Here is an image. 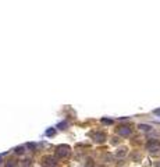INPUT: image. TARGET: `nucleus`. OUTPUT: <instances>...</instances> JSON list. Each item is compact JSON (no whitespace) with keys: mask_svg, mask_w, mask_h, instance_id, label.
<instances>
[{"mask_svg":"<svg viewBox=\"0 0 160 167\" xmlns=\"http://www.w3.org/2000/svg\"><path fill=\"white\" fill-rule=\"evenodd\" d=\"M55 134V130H49L48 132H46V135H53Z\"/></svg>","mask_w":160,"mask_h":167,"instance_id":"obj_11","label":"nucleus"},{"mask_svg":"<svg viewBox=\"0 0 160 167\" xmlns=\"http://www.w3.org/2000/svg\"><path fill=\"white\" fill-rule=\"evenodd\" d=\"M24 146H20V148L15 149V153H18V155H21V153H24Z\"/></svg>","mask_w":160,"mask_h":167,"instance_id":"obj_9","label":"nucleus"},{"mask_svg":"<svg viewBox=\"0 0 160 167\" xmlns=\"http://www.w3.org/2000/svg\"><path fill=\"white\" fill-rule=\"evenodd\" d=\"M154 113H156V114H159V116H160V109H159V110H156V112H154Z\"/></svg>","mask_w":160,"mask_h":167,"instance_id":"obj_12","label":"nucleus"},{"mask_svg":"<svg viewBox=\"0 0 160 167\" xmlns=\"http://www.w3.org/2000/svg\"><path fill=\"white\" fill-rule=\"evenodd\" d=\"M2 159H3V156H2V155H0V161H2Z\"/></svg>","mask_w":160,"mask_h":167,"instance_id":"obj_13","label":"nucleus"},{"mask_svg":"<svg viewBox=\"0 0 160 167\" xmlns=\"http://www.w3.org/2000/svg\"><path fill=\"white\" fill-rule=\"evenodd\" d=\"M139 130L149 131V130H150V125H146V124H139Z\"/></svg>","mask_w":160,"mask_h":167,"instance_id":"obj_8","label":"nucleus"},{"mask_svg":"<svg viewBox=\"0 0 160 167\" xmlns=\"http://www.w3.org/2000/svg\"><path fill=\"white\" fill-rule=\"evenodd\" d=\"M116 155H117V158H123V156H125L127 155V148H121L120 150H117Z\"/></svg>","mask_w":160,"mask_h":167,"instance_id":"obj_6","label":"nucleus"},{"mask_svg":"<svg viewBox=\"0 0 160 167\" xmlns=\"http://www.w3.org/2000/svg\"><path fill=\"white\" fill-rule=\"evenodd\" d=\"M93 138L96 142H103L106 139V134L105 132H95L93 134Z\"/></svg>","mask_w":160,"mask_h":167,"instance_id":"obj_5","label":"nucleus"},{"mask_svg":"<svg viewBox=\"0 0 160 167\" xmlns=\"http://www.w3.org/2000/svg\"><path fill=\"white\" fill-rule=\"evenodd\" d=\"M146 149L150 153H159L160 152V142L159 141H149L146 143Z\"/></svg>","mask_w":160,"mask_h":167,"instance_id":"obj_2","label":"nucleus"},{"mask_svg":"<svg viewBox=\"0 0 160 167\" xmlns=\"http://www.w3.org/2000/svg\"><path fill=\"white\" fill-rule=\"evenodd\" d=\"M18 166V163H17V160H7L6 161V167H17Z\"/></svg>","mask_w":160,"mask_h":167,"instance_id":"obj_7","label":"nucleus"},{"mask_svg":"<svg viewBox=\"0 0 160 167\" xmlns=\"http://www.w3.org/2000/svg\"><path fill=\"white\" fill-rule=\"evenodd\" d=\"M42 166L43 167H57V161H56L55 158H51V156H45L42 159Z\"/></svg>","mask_w":160,"mask_h":167,"instance_id":"obj_3","label":"nucleus"},{"mask_svg":"<svg viewBox=\"0 0 160 167\" xmlns=\"http://www.w3.org/2000/svg\"><path fill=\"white\" fill-rule=\"evenodd\" d=\"M102 121H103V123H105V124H112V123H113V121H112V120H106V119H103V120H102Z\"/></svg>","mask_w":160,"mask_h":167,"instance_id":"obj_10","label":"nucleus"},{"mask_svg":"<svg viewBox=\"0 0 160 167\" xmlns=\"http://www.w3.org/2000/svg\"><path fill=\"white\" fill-rule=\"evenodd\" d=\"M117 134L120 135V137H130V134H131L130 125H123V127H118L117 128Z\"/></svg>","mask_w":160,"mask_h":167,"instance_id":"obj_4","label":"nucleus"},{"mask_svg":"<svg viewBox=\"0 0 160 167\" xmlns=\"http://www.w3.org/2000/svg\"><path fill=\"white\" fill-rule=\"evenodd\" d=\"M70 155V146L68 145H59L56 148V158L66 159Z\"/></svg>","mask_w":160,"mask_h":167,"instance_id":"obj_1","label":"nucleus"}]
</instances>
